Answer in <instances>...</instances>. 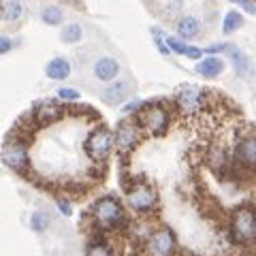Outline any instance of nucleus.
<instances>
[{"mask_svg":"<svg viewBox=\"0 0 256 256\" xmlns=\"http://www.w3.org/2000/svg\"><path fill=\"white\" fill-rule=\"evenodd\" d=\"M41 20L47 24V26H58L62 22V9L60 6H54V4H47L41 11Z\"/></svg>","mask_w":256,"mask_h":256,"instance_id":"nucleus-22","label":"nucleus"},{"mask_svg":"<svg viewBox=\"0 0 256 256\" xmlns=\"http://www.w3.org/2000/svg\"><path fill=\"white\" fill-rule=\"evenodd\" d=\"M92 222L94 226L100 230V233H107V230H118L126 224V216H124V207L118 201L116 196H102L98 198L92 210Z\"/></svg>","mask_w":256,"mask_h":256,"instance_id":"nucleus-1","label":"nucleus"},{"mask_svg":"<svg viewBox=\"0 0 256 256\" xmlns=\"http://www.w3.org/2000/svg\"><path fill=\"white\" fill-rule=\"evenodd\" d=\"M226 50H228V45H222L220 43V45H212L210 50H207V54H218V52H226Z\"/></svg>","mask_w":256,"mask_h":256,"instance_id":"nucleus-31","label":"nucleus"},{"mask_svg":"<svg viewBox=\"0 0 256 256\" xmlns=\"http://www.w3.org/2000/svg\"><path fill=\"white\" fill-rule=\"evenodd\" d=\"M137 120L141 122V126L152 134V137H162V134L166 132V128H169V124H171L169 111H166L162 105H156V102L143 107L141 116Z\"/></svg>","mask_w":256,"mask_h":256,"instance_id":"nucleus-8","label":"nucleus"},{"mask_svg":"<svg viewBox=\"0 0 256 256\" xmlns=\"http://www.w3.org/2000/svg\"><path fill=\"white\" fill-rule=\"evenodd\" d=\"M175 105H178V109L184 116H196L207 105V92L201 90L198 86L184 84L175 92Z\"/></svg>","mask_w":256,"mask_h":256,"instance_id":"nucleus-4","label":"nucleus"},{"mask_svg":"<svg viewBox=\"0 0 256 256\" xmlns=\"http://www.w3.org/2000/svg\"><path fill=\"white\" fill-rule=\"evenodd\" d=\"M244 26V18L239 11H228L224 15V22H222V32L224 34H233L235 30H239Z\"/></svg>","mask_w":256,"mask_h":256,"instance_id":"nucleus-21","label":"nucleus"},{"mask_svg":"<svg viewBox=\"0 0 256 256\" xmlns=\"http://www.w3.org/2000/svg\"><path fill=\"white\" fill-rule=\"evenodd\" d=\"M86 252L92 256H109V254H114V248H111L105 239H94V242L86 248Z\"/></svg>","mask_w":256,"mask_h":256,"instance_id":"nucleus-23","label":"nucleus"},{"mask_svg":"<svg viewBox=\"0 0 256 256\" xmlns=\"http://www.w3.org/2000/svg\"><path fill=\"white\" fill-rule=\"evenodd\" d=\"M230 2H235L239 4L246 13H250V15H256V0H230Z\"/></svg>","mask_w":256,"mask_h":256,"instance_id":"nucleus-26","label":"nucleus"},{"mask_svg":"<svg viewBox=\"0 0 256 256\" xmlns=\"http://www.w3.org/2000/svg\"><path fill=\"white\" fill-rule=\"evenodd\" d=\"M166 45L171 47V52L173 54H180V56H186V58H192V60H198L203 56V50H198V47L194 45H188V43H184L182 41V36L180 38H166Z\"/></svg>","mask_w":256,"mask_h":256,"instance_id":"nucleus-18","label":"nucleus"},{"mask_svg":"<svg viewBox=\"0 0 256 256\" xmlns=\"http://www.w3.org/2000/svg\"><path fill=\"white\" fill-rule=\"evenodd\" d=\"M235 164L237 169L256 171V134H246L237 141L235 148Z\"/></svg>","mask_w":256,"mask_h":256,"instance_id":"nucleus-10","label":"nucleus"},{"mask_svg":"<svg viewBox=\"0 0 256 256\" xmlns=\"http://www.w3.org/2000/svg\"><path fill=\"white\" fill-rule=\"evenodd\" d=\"M116 150L120 156H128L132 154V150L139 146L141 134H143V126L141 122H134V120H122L116 128Z\"/></svg>","mask_w":256,"mask_h":256,"instance_id":"nucleus-6","label":"nucleus"},{"mask_svg":"<svg viewBox=\"0 0 256 256\" xmlns=\"http://www.w3.org/2000/svg\"><path fill=\"white\" fill-rule=\"evenodd\" d=\"M58 96H60L62 100H77V98H79V92L73 90V88H60Z\"/></svg>","mask_w":256,"mask_h":256,"instance_id":"nucleus-27","label":"nucleus"},{"mask_svg":"<svg viewBox=\"0 0 256 256\" xmlns=\"http://www.w3.org/2000/svg\"><path fill=\"white\" fill-rule=\"evenodd\" d=\"M175 30H178V34L184 38V41H188V38L198 36L201 26H198L196 18H192V15H182V18L178 20V24H175Z\"/></svg>","mask_w":256,"mask_h":256,"instance_id":"nucleus-16","label":"nucleus"},{"mask_svg":"<svg viewBox=\"0 0 256 256\" xmlns=\"http://www.w3.org/2000/svg\"><path fill=\"white\" fill-rule=\"evenodd\" d=\"M141 111L143 109V100H132L130 105H124V114H132V111Z\"/></svg>","mask_w":256,"mask_h":256,"instance_id":"nucleus-30","label":"nucleus"},{"mask_svg":"<svg viewBox=\"0 0 256 256\" xmlns=\"http://www.w3.org/2000/svg\"><path fill=\"white\" fill-rule=\"evenodd\" d=\"M226 56L230 58V62H233V66H235V73H237L239 77H248V75L252 73V62L248 60V56H246L242 50H237L235 45H228Z\"/></svg>","mask_w":256,"mask_h":256,"instance_id":"nucleus-14","label":"nucleus"},{"mask_svg":"<svg viewBox=\"0 0 256 256\" xmlns=\"http://www.w3.org/2000/svg\"><path fill=\"white\" fill-rule=\"evenodd\" d=\"M82 36H84V30H82L79 24H68V26L62 30V41L64 43H77Z\"/></svg>","mask_w":256,"mask_h":256,"instance_id":"nucleus-25","label":"nucleus"},{"mask_svg":"<svg viewBox=\"0 0 256 256\" xmlns=\"http://www.w3.org/2000/svg\"><path fill=\"white\" fill-rule=\"evenodd\" d=\"M22 15H24V4L20 2V0H4V4H2V20L6 24L20 22Z\"/></svg>","mask_w":256,"mask_h":256,"instance_id":"nucleus-20","label":"nucleus"},{"mask_svg":"<svg viewBox=\"0 0 256 256\" xmlns=\"http://www.w3.org/2000/svg\"><path fill=\"white\" fill-rule=\"evenodd\" d=\"M128 94H130V84L128 82H116V84L107 86L100 96L107 105H120V102H124L128 98Z\"/></svg>","mask_w":256,"mask_h":256,"instance_id":"nucleus-12","label":"nucleus"},{"mask_svg":"<svg viewBox=\"0 0 256 256\" xmlns=\"http://www.w3.org/2000/svg\"><path fill=\"white\" fill-rule=\"evenodd\" d=\"M58 210L62 212V216H66V218L73 214V207H70V203L66 201V198H58Z\"/></svg>","mask_w":256,"mask_h":256,"instance_id":"nucleus-28","label":"nucleus"},{"mask_svg":"<svg viewBox=\"0 0 256 256\" xmlns=\"http://www.w3.org/2000/svg\"><path fill=\"white\" fill-rule=\"evenodd\" d=\"M228 233L230 242L235 244H254L256 242V210L250 205L237 207L228 220Z\"/></svg>","mask_w":256,"mask_h":256,"instance_id":"nucleus-2","label":"nucleus"},{"mask_svg":"<svg viewBox=\"0 0 256 256\" xmlns=\"http://www.w3.org/2000/svg\"><path fill=\"white\" fill-rule=\"evenodd\" d=\"M45 75L54 79V82H60V79H66L70 75V64L68 60H64V58H54L47 62V66H45Z\"/></svg>","mask_w":256,"mask_h":256,"instance_id":"nucleus-17","label":"nucleus"},{"mask_svg":"<svg viewBox=\"0 0 256 256\" xmlns=\"http://www.w3.org/2000/svg\"><path fill=\"white\" fill-rule=\"evenodd\" d=\"M13 47V41L9 38V34H2V38H0V52L2 54H9Z\"/></svg>","mask_w":256,"mask_h":256,"instance_id":"nucleus-29","label":"nucleus"},{"mask_svg":"<svg viewBox=\"0 0 256 256\" xmlns=\"http://www.w3.org/2000/svg\"><path fill=\"white\" fill-rule=\"evenodd\" d=\"M126 205L137 214H150L156 210L158 196L148 184H132L126 188Z\"/></svg>","mask_w":256,"mask_h":256,"instance_id":"nucleus-7","label":"nucleus"},{"mask_svg":"<svg viewBox=\"0 0 256 256\" xmlns=\"http://www.w3.org/2000/svg\"><path fill=\"white\" fill-rule=\"evenodd\" d=\"M114 148H116V134L105 126L94 128V130L88 134L86 143H84L86 154L92 160H96V162H105Z\"/></svg>","mask_w":256,"mask_h":256,"instance_id":"nucleus-3","label":"nucleus"},{"mask_svg":"<svg viewBox=\"0 0 256 256\" xmlns=\"http://www.w3.org/2000/svg\"><path fill=\"white\" fill-rule=\"evenodd\" d=\"M230 162V156L224 146H214L210 152H207V164L212 166V171L220 173V171H226V166Z\"/></svg>","mask_w":256,"mask_h":256,"instance_id":"nucleus-15","label":"nucleus"},{"mask_svg":"<svg viewBox=\"0 0 256 256\" xmlns=\"http://www.w3.org/2000/svg\"><path fill=\"white\" fill-rule=\"evenodd\" d=\"M194 70L201 77H205V79H214V77H218L222 70H224V64H222V60H218V58H205V60H201V62H196V66H194Z\"/></svg>","mask_w":256,"mask_h":256,"instance_id":"nucleus-19","label":"nucleus"},{"mask_svg":"<svg viewBox=\"0 0 256 256\" xmlns=\"http://www.w3.org/2000/svg\"><path fill=\"white\" fill-rule=\"evenodd\" d=\"M146 250L156 256L171 254L175 250V233L169 226H160L156 230H152L148 242H146Z\"/></svg>","mask_w":256,"mask_h":256,"instance_id":"nucleus-9","label":"nucleus"},{"mask_svg":"<svg viewBox=\"0 0 256 256\" xmlns=\"http://www.w3.org/2000/svg\"><path fill=\"white\" fill-rule=\"evenodd\" d=\"M32 116H34L36 124H54V122H58V120H62L64 107L54 100H41L34 107V111H32Z\"/></svg>","mask_w":256,"mask_h":256,"instance_id":"nucleus-11","label":"nucleus"},{"mask_svg":"<svg viewBox=\"0 0 256 256\" xmlns=\"http://www.w3.org/2000/svg\"><path fill=\"white\" fill-rule=\"evenodd\" d=\"M30 226H32V230H36V233H45V230L50 228V216L45 212H34L30 218Z\"/></svg>","mask_w":256,"mask_h":256,"instance_id":"nucleus-24","label":"nucleus"},{"mask_svg":"<svg viewBox=\"0 0 256 256\" xmlns=\"http://www.w3.org/2000/svg\"><path fill=\"white\" fill-rule=\"evenodd\" d=\"M94 75L100 82H111V79H116L120 75V64L114 58H107V56L98 58L94 62Z\"/></svg>","mask_w":256,"mask_h":256,"instance_id":"nucleus-13","label":"nucleus"},{"mask_svg":"<svg viewBox=\"0 0 256 256\" xmlns=\"http://www.w3.org/2000/svg\"><path fill=\"white\" fill-rule=\"evenodd\" d=\"M0 158L6 169H11L15 173H26L30 169V156L26 143L20 139H9L4 141L2 150H0Z\"/></svg>","mask_w":256,"mask_h":256,"instance_id":"nucleus-5","label":"nucleus"}]
</instances>
